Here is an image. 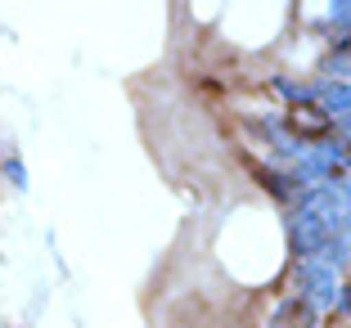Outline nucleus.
<instances>
[{"instance_id": "7ed1b4c3", "label": "nucleus", "mask_w": 351, "mask_h": 328, "mask_svg": "<svg viewBox=\"0 0 351 328\" xmlns=\"http://www.w3.org/2000/svg\"><path fill=\"white\" fill-rule=\"evenodd\" d=\"M315 324H320V310L311 306V301H302V297L279 301L275 315H270V328H315Z\"/></svg>"}, {"instance_id": "20e7f679", "label": "nucleus", "mask_w": 351, "mask_h": 328, "mask_svg": "<svg viewBox=\"0 0 351 328\" xmlns=\"http://www.w3.org/2000/svg\"><path fill=\"white\" fill-rule=\"evenodd\" d=\"M289 126L298 131V144H302V135L324 131V126H329V117H324L320 108H289Z\"/></svg>"}, {"instance_id": "f03ea898", "label": "nucleus", "mask_w": 351, "mask_h": 328, "mask_svg": "<svg viewBox=\"0 0 351 328\" xmlns=\"http://www.w3.org/2000/svg\"><path fill=\"white\" fill-rule=\"evenodd\" d=\"M311 99H315V108H320L329 122L351 117V81H320L311 90Z\"/></svg>"}, {"instance_id": "39448f33", "label": "nucleus", "mask_w": 351, "mask_h": 328, "mask_svg": "<svg viewBox=\"0 0 351 328\" xmlns=\"http://www.w3.org/2000/svg\"><path fill=\"white\" fill-rule=\"evenodd\" d=\"M5 180H10L14 189H27V171H23L19 157H5Z\"/></svg>"}, {"instance_id": "f257e3e1", "label": "nucleus", "mask_w": 351, "mask_h": 328, "mask_svg": "<svg viewBox=\"0 0 351 328\" xmlns=\"http://www.w3.org/2000/svg\"><path fill=\"white\" fill-rule=\"evenodd\" d=\"M302 301H311L315 310L342 301V275H338L333 261H324V257L302 261Z\"/></svg>"}]
</instances>
